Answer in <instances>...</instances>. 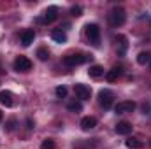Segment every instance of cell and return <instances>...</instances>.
<instances>
[{
	"instance_id": "1",
	"label": "cell",
	"mask_w": 151,
	"mask_h": 149,
	"mask_svg": "<svg viewBox=\"0 0 151 149\" xmlns=\"http://www.w3.org/2000/svg\"><path fill=\"white\" fill-rule=\"evenodd\" d=\"M125 21H127V12H125L123 7H114L113 11L109 12V23H111V27L118 28V27L125 25Z\"/></svg>"
},
{
	"instance_id": "2",
	"label": "cell",
	"mask_w": 151,
	"mask_h": 149,
	"mask_svg": "<svg viewBox=\"0 0 151 149\" xmlns=\"http://www.w3.org/2000/svg\"><path fill=\"white\" fill-rule=\"evenodd\" d=\"M86 37L93 46L100 44V28H99L97 23H88L86 25Z\"/></svg>"
},
{
	"instance_id": "3",
	"label": "cell",
	"mask_w": 151,
	"mask_h": 149,
	"mask_svg": "<svg viewBox=\"0 0 151 149\" xmlns=\"http://www.w3.org/2000/svg\"><path fill=\"white\" fill-rule=\"evenodd\" d=\"M90 60H91V56H88V54H67L63 58V63L69 67H76V65H83Z\"/></svg>"
},
{
	"instance_id": "4",
	"label": "cell",
	"mask_w": 151,
	"mask_h": 149,
	"mask_svg": "<svg viewBox=\"0 0 151 149\" xmlns=\"http://www.w3.org/2000/svg\"><path fill=\"white\" fill-rule=\"evenodd\" d=\"M113 100H114V93L111 90H102V91L99 93V102H100V105H102L104 109H111Z\"/></svg>"
},
{
	"instance_id": "5",
	"label": "cell",
	"mask_w": 151,
	"mask_h": 149,
	"mask_svg": "<svg viewBox=\"0 0 151 149\" xmlns=\"http://www.w3.org/2000/svg\"><path fill=\"white\" fill-rule=\"evenodd\" d=\"M14 70L16 72H28V70H32V62L27 56H18L14 60Z\"/></svg>"
},
{
	"instance_id": "6",
	"label": "cell",
	"mask_w": 151,
	"mask_h": 149,
	"mask_svg": "<svg viewBox=\"0 0 151 149\" xmlns=\"http://www.w3.org/2000/svg\"><path fill=\"white\" fill-rule=\"evenodd\" d=\"M74 93L79 100H90V97H91L90 86H86V84H83V82H77L74 86Z\"/></svg>"
},
{
	"instance_id": "7",
	"label": "cell",
	"mask_w": 151,
	"mask_h": 149,
	"mask_svg": "<svg viewBox=\"0 0 151 149\" xmlns=\"http://www.w3.org/2000/svg\"><path fill=\"white\" fill-rule=\"evenodd\" d=\"M135 109V102L132 100H125V102H118L114 105V112L116 114H127V112H134Z\"/></svg>"
},
{
	"instance_id": "8",
	"label": "cell",
	"mask_w": 151,
	"mask_h": 149,
	"mask_svg": "<svg viewBox=\"0 0 151 149\" xmlns=\"http://www.w3.org/2000/svg\"><path fill=\"white\" fill-rule=\"evenodd\" d=\"M56 18H58V7H56V5H51V7H47V9H46L42 23H53Z\"/></svg>"
},
{
	"instance_id": "9",
	"label": "cell",
	"mask_w": 151,
	"mask_h": 149,
	"mask_svg": "<svg viewBox=\"0 0 151 149\" xmlns=\"http://www.w3.org/2000/svg\"><path fill=\"white\" fill-rule=\"evenodd\" d=\"M116 133L118 135H128V133H132V130H134V126H132V123H128V121H121V123H118L116 125Z\"/></svg>"
},
{
	"instance_id": "10",
	"label": "cell",
	"mask_w": 151,
	"mask_h": 149,
	"mask_svg": "<svg viewBox=\"0 0 151 149\" xmlns=\"http://www.w3.org/2000/svg\"><path fill=\"white\" fill-rule=\"evenodd\" d=\"M0 104L5 105V107H12L14 105V97H12V93L9 90L0 91Z\"/></svg>"
},
{
	"instance_id": "11",
	"label": "cell",
	"mask_w": 151,
	"mask_h": 149,
	"mask_svg": "<svg viewBox=\"0 0 151 149\" xmlns=\"http://www.w3.org/2000/svg\"><path fill=\"white\" fill-rule=\"evenodd\" d=\"M97 126V117H93V116H86V117H83L81 119V128L83 130H93Z\"/></svg>"
},
{
	"instance_id": "12",
	"label": "cell",
	"mask_w": 151,
	"mask_h": 149,
	"mask_svg": "<svg viewBox=\"0 0 151 149\" xmlns=\"http://www.w3.org/2000/svg\"><path fill=\"white\" fill-rule=\"evenodd\" d=\"M34 39H35V32H34V30H25V32L21 34V46L28 47V46L34 42Z\"/></svg>"
},
{
	"instance_id": "13",
	"label": "cell",
	"mask_w": 151,
	"mask_h": 149,
	"mask_svg": "<svg viewBox=\"0 0 151 149\" xmlns=\"http://www.w3.org/2000/svg\"><path fill=\"white\" fill-rule=\"evenodd\" d=\"M51 39H53L55 42H58V44H65V42H67V34H65L63 30H60V28H55V30L51 32Z\"/></svg>"
},
{
	"instance_id": "14",
	"label": "cell",
	"mask_w": 151,
	"mask_h": 149,
	"mask_svg": "<svg viewBox=\"0 0 151 149\" xmlns=\"http://www.w3.org/2000/svg\"><path fill=\"white\" fill-rule=\"evenodd\" d=\"M88 74H90V77H93V79H100L102 75L106 74V70H104V67H100V65H93V67H90Z\"/></svg>"
},
{
	"instance_id": "15",
	"label": "cell",
	"mask_w": 151,
	"mask_h": 149,
	"mask_svg": "<svg viewBox=\"0 0 151 149\" xmlns=\"http://www.w3.org/2000/svg\"><path fill=\"white\" fill-rule=\"evenodd\" d=\"M119 74H121V69H119V67H113L109 72H106V79H107L109 82H114V81H118Z\"/></svg>"
},
{
	"instance_id": "16",
	"label": "cell",
	"mask_w": 151,
	"mask_h": 149,
	"mask_svg": "<svg viewBox=\"0 0 151 149\" xmlns=\"http://www.w3.org/2000/svg\"><path fill=\"white\" fill-rule=\"evenodd\" d=\"M125 146H127L128 149H141L142 148V142H141L139 139H135V137H130V139H127Z\"/></svg>"
},
{
	"instance_id": "17",
	"label": "cell",
	"mask_w": 151,
	"mask_h": 149,
	"mask_svg": "<svg viewBox=\"0 0 151 149\" xmlns=\"http://www.w3.org/2000/svg\"><path fill=\"white\" fill-rule=\"evenodd\" d=\"M137 63H139V65H146V63H151V54H150V53H146V51L139 53V56H137Z\"/></svg>"
},
{
	"instance_id": "18",
	"label": "cell",
	"mask_w": 151,
	"mask_h": 149,
	"mask_svg": "<svg viewBox=\"0 0 151 149\" xmlns=\"http://www.w3.org/2000/svg\"><path fill=\"white\" fill-rule=\"evenodd\" d=\"M116 39H119V46H121V47L118 49V54H119V56H125V53H127V46H128V44H127V39L123 37V35H118Z\"/></svg>"
},
{
	"instance_id": "19",
	"label": "cell",
	"mask_w": 151,
	"mask_h": 149,
	"mask_svg": "<svg viewBox=\"0 0 151 149\" xmlns=\"http://www.w3.org/2000/svg\"><path fill=\"white\" fill-rule=\"evenodd\" d=\"M67 109H69L70 112H81V111H83V105H81V102L72 100V102H69V104H67Z\"/></svg>"
},
{
	"instance_id": "20",
	"label": "cell",
	"mask_w": 151,
	"mask_h": 149,
	"mask_svg": "<svg viewBox=\"0 0 151 149\" xmlns=\"http://www.w3.org/2000/svg\"><path fill=\"white\" fill-rule=\"evenodd\" d=\"M37 58L40 62H46V60L49 58V51H47L46 47H39L37 49Z\"/></svg>"
},
{
	"instance_id": "21",
	"label": "cell",
	"mask_w": 151,
	"mask_h": 149,
	"mask_svg": "<svg viewBox=\"0 0 151 149\" xmlns=\"http://www.w3.org/2000/svg\"><path fill=\"white\" fill-rule=\"evenodd\" d=\"M56 148V144H55V140H51V139H46L42 144H40V149H55Z\"/></svg>"
},
{
	"instance_id": "22",
	"label": "cell",
	"mask_w": 151,
	"mask_h": 149,
	"mask_svg": "<svg viewBox=\"0 0 151 149\" xmlns=\"http://www.w3.org/2000/svg\"><path fill=\"white\" fill-rule=\"evenodd\" d=\"M70 14L76 16V18L83 16V7H81V5H72V7H70Z\"/></svg>"
},
{
	"instance_id": "23",
	"label": "cell",
	"mask_w": 151,
	"mask_h": 149,
	"mask_svg": "<svg viewBox=\"0 0 151 149\" xmlns=\"http://www.w3.org/2000/svg\"><path fill=\"white\" fill-rule=\"evenodd\" d=\"M55 93H56V97H60V98H63V97L67 95V88H65V86H58V88L55 90Z\"/></svg>"
},
{
	"instance_id": "24",
	"label": "cell",
	"mask_w": 151,
	"mask_h": 149,
	"mask_svg": "<svg viewBox=\"0 0 151 149\" xmlns=\"http://www.w3.org/2000/svg\"><path fill=\"white\" fill-rule=\"evenodd\" d=\"M16 125H18V121H16V119H9V121H7V125H5V130H7V132H12V130L16 128Z\"/></svg>"
},
{
	"instance_id": "25",
	"label": "cell",
	"mask_w": 151,
	"mask_h": 149,
	"mask_svg": "<svg viewBox=\"0 0 151 149\" xmlns=\"http://www.w3.org/2000/svg\"><path fill=\"white\" fill-rule=\"evenodd\" d=\"M150 109H151L150 104H144V105H142V114H150Z\"/></svg>"
},
{
	"instance_id": "26",
	"label": "cell",
	"mask_w": 151,
	"mask_h": 149,
	"mask_svg": "<svg viewBox=\"0 0 151 149\" xmlns=\"http://www.w3.org/2000/svg\"><path fill=\"white\" fill-rule=\"evenodd\" d=\"M27 125H28V126H27L28 130H32V128H34V123H32V119H27Z\"/></svg>"
},
{
	"instance_id": "27",
	"label": "cell",
	"mask_w": 151,
	"mask_h": 149,
	"mask_svg": "<svg viewBox=\"0 0 151 149\" xmlns=\"http://www.w3.org/2000/svg\"><path fill=\"white\" fill-rule=\"evenodd\" d=\"M2 117H4V114H2V111H0V121H2Z\"/></svg>"
},
{
	"instance_id": "28",
	"label": "cell",
	"mask_w": 151,
	"mask_h": 149,
	"mask_svg": "<svg viewBox=\"0 0 151 149\" xmlns=\"http://www.w3.org/2000/svg\"><path fill=\"white\" fill-rule=\"evenodd\" d=\"M150 146H151V139H150Z\"/></svg>"
},
{
	"instance_id": "29",
	"label": "cell",
	"mask_w": 151,
	"mask_h": 149,
	"mask_svg": "<svg viewBox=\"0 0 151 149\" xmlns=\"http://www.w3.org/2000/svg\"><path fill=\"white\" fill-rule=\"evenodd\" d=\"M0 72H2V67H0Z\"/></svg>"
},
{
	"instance_id": "30",
	"label": "cell",
	"mask_w": 151,
	"mask_h": 149,
	"mask_svg": "<svg viewBox=\"0 0 151 149\" xmlns=\"http://www.w3.org/2000/svg\"><path fill=\"white\" fill-rule=\"evenodd\" d=\"M150 69H151V63H150Z\"/></svg>"
}]
</instances>
